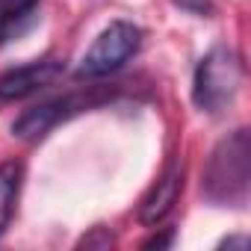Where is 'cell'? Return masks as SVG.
I'll return each instance as SVG.
<instances>
[{"label": "cell", "mask_w": 251, "mask_h": 251, "mask_svg": "<svg viewBox=\"0 0 251 251\" xmlns=\"http://www.w3.org/2000/svg\"><path fill=\"white\" fill-rule=\"evenodd\" d=\"M251 186V139L248 130L239 127L225 136L207 163L204 172V195L216 204H242Z\"/></svg>", "instance_id": "6da1fadb"}, {"label": "cell", "mask_w": 251, "mask_h": 251, "mask_svg": "<svg viewBox=\"0 0 251 251\" xmlns=\"http://www.w3.org/2000/svg\"><path fill=\"white\" fill-rule=\"evenodd\" d=\"M242 77H245L242 59L230 48H213L195 68V80H192L195 106L210 115L225 112L233 103L242 86Z\"/></svg>", "instance_id": "7a4b0ae2"}, {"label": "cell", "mask_w": 251, "mask_h": 251, "mask_svg": "<svg viewBox=\"0 0 251 251\" xmlns=\"http://www.w3.org/2000/svg\"><path fill=\"white\" fill-rule=\"evenodd\" d=\"M112 92L109 89H100V86H89V89H80V92H68L62 98H50L33 109H27L15 124H12V133L18 139H42L50 127H56L59 121L83 112V109H92L103 100H109Z\"/></svg>", "instance_id": "3957f363"}, {"label": "cell", "mask_w": 251, "mask_h": 251, "mask_svg": "<svg viewBox=\"0 0 251 251\" xmlns=\"http://www.w3.org/2000/svg\"><path fill=\"white\" fill-rule=\"evenodd\" d=\"M142 45V30L130 21H112L83 53L77 74L80 77H106L118 71Z\"/></svg>", "instance_id": "277c9868"}, {"label": "cell", "mask_w": 251, "mask_h": 251, "mask_svg": "<svg viewBox=\"0 0 251 251\" xmlns=\"http://www.w3.org/2000/svg\"><path fill=\"white\" fill-rule=\"evenodd\" d=\"M59 74H62V62H56V59H42V62L12 68L0 77V100L27 98L33 92H39L42 86H50Z\"/></svg>", "instance_id": "5b68a950"}, {"label": "cell", "mask_w": 251, "mask_h": 251, "mask_svg": "<svg viewBox=\"0 0 251 251\" xmlns=\"http://www.w3.org/2000/svg\"><path fill=\"white\" fill-rule=\"evenodd\" d=\"M180 186H183V169H180V163L175 160V163L166 169V175L157 180L154 192L142 201L139 219H142L145 225H160V222L175 210L177 195H180Z\"/></svg>", "instance_id": "8992f818"}, {"label": "cell", "mask_w": 251, "mask_h": 251, "mask_svg": "<svg viewBox=\"0 0 251 251\" xmlns=\"http://www.w3.org/2000/svg\"><path fill=\"white\" fill-rule=\"evenodd\" d=\"M21 177H24V166L21 163H3L0 166V233L9 225L12 213H15V201L21 192Z\"/></svg>", "instance_id": "52a82bcc"}, {"label": "cell", "mask_w": 251, "mask_h": 251, "mask_svg": "<svg viewBox=\"0 0 251 251\" xmlns=\"http://www.w3.org/2000/svg\"><path fill=\"white\" fill-rule=\"evenodd\" d=\"M36 6L39 0H0V42L12 39V33H18Z\"/></svg>", "instance_id": "ba28073f"}, {"label": "cell", "mask_w": 251, "mask_h": 251, "mask_svg": "<svg viewBox=\"0 0 251 251\" xmlns=\"http://www.w3.org/2000/svg\"><path fill=\"white\" fill-rule=\"evenodd\" d=\"M80 245H86V248H92V245H100V248H106V245H112V236L109 233H95V236H83V242Z\"/></svg>", "instance_id": "9c48e42d"}, {"label": "cell", "mask_w": 251, "mask_h": 251, "mask_svg": "<svg viewBox=\"0 0 251 251\" xmlns=\"http://www.w3.org/2000/svg\"><path fill=\"white\" fill-rule=\"evenodd\" d=\"M177 3L186 6V9H192V12H198V15L210 12V3H207V0H177Z\"/></svg>", "instance_id": "30bf717a"}]
</instances>
